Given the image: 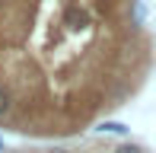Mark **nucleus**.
Returning <instances> with one entry per match:
<instances>
[{
	"mask_svg": "<svg viewBox=\"0 0 156 153\" xmlns=\"http://www.w3.org/2000/svg\"><path fill=\"white\" fill-rule=\"evenodd\" d=\"M156 73L144 0H0V131L73 141Z\"/></svg>",
	"mask_w": 156,
	"mask_h": 153,
	"instance_id": "obj_1",
	"label": "nucleus"
},
{
	"mask_svg": "<svg viewBox=\"0 0 156 153\" xmlns=\"http://www.w3.org/2000/svg\"><path fill=\"white\" fill-rule=\"evenodd\" d=\"M0 153H156L150 144L127 137V131H99L93 137H73V141H51V144H32L23 147H0Z\"/></svg>",
	"mask_w": 156,
	"mask_h": 153,
	"instance_id": "obj_2",
	"label": "nucleus"
}]
</instances>
